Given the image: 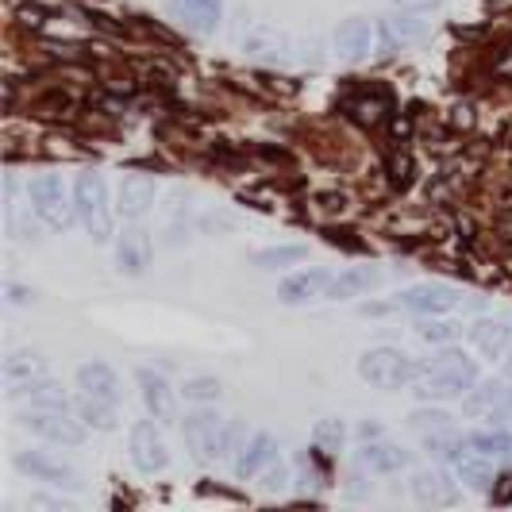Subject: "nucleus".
<instances>
[{
	"mask_svg": "<svg viewBox=\"0 0 512 512\" xmlns=\"http://www.w3.org/2000/svg\"><path fill=\"white\" fill-rule=\"evenodd\" d=\"M478 385V366L470 355H462L459 347H443L436 359H428L416 374V393L420 397H436V401H447V397H462Z\"/></svg>",
	"mask_w": 512,
	"mask_h": 512,
	"instance_id": "1",
	"label": "nucleus"
},
{
	"mask_svg": "<svg viewBox=\"0 0 512 512\" xmlns=\"http://www.w3.org/2000/svg\"><path fill=\"white\" fill-rule=\"evenodd\" d=\"M27 208L43 228L51 231H66L77 216V201L54 174H39V178L27 181Z\"/></svg>",
	"mask_w": 512,
	"mask_h": 512,
	"instance_id": "2",
	"label": "nucleus"
},
{
	"mask_svg": "<svg viewBox=\"0 0 512 512\" xmlns=\"http://www.w3.org/2000/svg\"><path fill=\"white\" fill-rule=\"evenodd\" d=\"M416 374H420V366H416L401 347H370L359 359L362 382H370L374 389H385V393L412 385Z\"/></svg>",
	"mask_w": 512,
	"mask_h": 512,
	"instance_id": "3",
	"label": "nucleus"
},
{
	"mask_svg": "<svg viewBox=\"0 0 512 512\" xmlns=\"http://www.w3.org/2000/svg\"><path fill=\"white\" fill-rule=\"evenodd\" d=\"M74 201H77V216L85 220L89 235L104 243L112 235V212H108V185H104L101 174L85 170L74 178Z\"/></svg>",
	"mask_w": 512,
	"mask_h": 512,
	"instance_id": "4",
	"label": "nucleus"
},
{
	"mask_svg": "<svg viewBox=\"0 0 512 512\" xmlns=\"http://www.w3.org/2000/svg\"><path fill=\"white\" fill-rule=\"evenodd\" d=\"M470 301L462 297V289L447 282H420V285H409V289H401L397 293V301L389 308H405V312H416V316H451V312H459L466 308Z\"/></svg>",
	"mask_w": 512,
	"mask_h": 512,
	"instance_id": "5",
	"label": "nucleus"
},
{
	"mask_svg": "<svg viewBox=\"0 0 512 512\" xmlns=\"http://www.w3.org/2000/svg\"><path fill=\"white\" fill-rule=\"evenodd\" d=\"M31 436L58 443V447H77L85 443V420L74 409H31L27 416H20Z\"/></svg>",
	"mask_w": 512,
	"mask_h": 512,
	"instance_id": "6",
	"label": "nucleus"
},
{
	"mask_svg": "<svg viewBox=\"0 0 512 512\" xmlns=\"http://www.w3.org/2000/svg\"><path fill=\"white\" fill-rule=\"evenodd\" d=\"M128 451H131V462H135V470L139 474H162L166 470V462H170V451H166V439L158 432V424L151 420H135L128 432Z\"/></svg>",
	"mask_w": 512,
	"mask_h": 512,
	"instance_id": "7",
	"label": "nucleus"
},
{
	"mask_svg": "<svg viewBox=\"0 0 512 512\" xmlns=\"http://www.w3.org/2000/svg\"><path fill=\"white\" fill-rule=\"evenodd\" d=\"M224 432V420L212 409H197L181 420V436H185V447L193 451L197 462H212L216 459V439Z\"/></svg>",
	"mask_w": 512,
	"mask_h": 512,
	"instance_id": "8",
	"label": "nucleus"
},
{
	"mask_svg": "<svg viewBox=\"0 0 512 512\" xmlns=\"http://www.w3.org/2000/svg\"><path fill=\"white\" fill-rule=\"evenodd\" d=\"M466 339L474 343L478 355H486V359H505L512 351V320H505V316H482V320H474V324L466 328Z\"/></svg>",
	"mask_w": 512,
	"mask_h": 512,
	"instance_id": "9",
	"label": "nucleus"
},
{
	"mask_svg": "<svg viewBox=\"0 0 512 512\" xmlns=\"http://www.w3.org/2000/svg\"><path fill=\"white\" fill-rule=\"evenodd\" d=\"M278 459V439L270 436V432H255V436L247 439L243 447H239V455L231 462V470H235V478H258V474H266L270 466Z\"/></svg>",
	"mask_w": 512,
	"mask_h": 512,
	"instance_id": "10",
	"label": "nucleus"
},
{
	"mask_svg": "<svg viewBox=\"0 0 512 512\" xmlns=\"http://www.w3.org/2000/svg\"><path fill=\"white\" fill-rule=\"evenodd\" d=\"M0 374H4V385H8V397L16 401L24 389L47 378V359L35 355V351H12L0 366Z\"/></svg>",
	"mask_w": 512,
	"mask_h": 512,
	"instance_id": "11",
	"label": "nucleus"
},
{
	"mask_svg": "<svg viewBox=\"0 0 512 512\" xmlns=\"http://www.w3.org/2000/svg\"><path fill=\"white\" fill-rule=\"evenodd\" d=\"M332 278L328 270H301V274H289L282 285H278V297L285 305H312V301H324L328 289H332Z\"/></svg>",
	"mask_w": 512,
	"mask_h": 512,
	"instance_id": "12",
	"label": "nucleus"
},
{
	"mask_svg": "<svg viewBox=\"0 0 512 512\" xmlns=\"http://www.w3.org/2000/svg\"><path fill=\"white\" fill-rule=\"evenodd\" d=\"M359 466L362 470H370V474H401V470H409V451L405 447H397V443H389V439H362L359 447Z\"/></svg>",
	"mask_w": 512,
	"mask_h": 512,
	"instance_id": "13",
	"label": "nucleus"
},
{
	"mask_svg": "<svg viewBox=\"0 0 512 512\" xmlns=\"http://www.w3.org/2000/svg\"><path fill=\"white\" fill-rule=\"evenodd\" d=\"M378 27H382L385 47H412V43H424V39L432 35V24H428V20H420L412 8H401V12L385 16Z\"/></svg>",
	"mask_w": 512,
	"mask_h": 512,
	"instance_id": "14",
	"label": "nucleus"
},
{
	"mask_svg": "<svg viewBox=\"0 0 512 512\" xmlns=\"http://www.w3.org/2000/svg\"><path fill=\"white\" fill-rule=\"evenodd\" d=\"M409 489H412V497H416V505H428V509L455 505V501H459V489H455V482H451L443 470H416Z\"/></svg>",
	"mask_w": 512,
	"mask_h": 512,
	"instance_id": "15",
	"label": "nucleus"
},
{
	"mask_svg": "<svg viewBox=\"0 0 512 512\" xmlns=\"http://www.w3.org/2000/svg\"><path fill=\"white\" fill-rule=\"evenodd\" d=\"M16 470H20V474H31L35 482H51V486H77L74 466L51 459V455H43V451H20V455H16Z\"/></svg>",
	"mask_w": 512,
	"mask_h": 512,
	"instance_id": "16",
	"label": "nucleus"
},
{
	"mask_svg": "<svg viewBox=\"0 0 512 512\" xmlns=\"http://www.w3.org/2000/svg\"><path fill=\"white\" fill-rule=\"evenodd\" d=\"M382 39V27L370 24L366 16H351V20H343L339 31H335V47L343 54H351V58H362V54H370V47Z\"/></svg>",
	"mask_w": 512,
	"mask_h": 512,
	"instance_id": "17",
	"label": "nucleus"
},
{
	"mask_svg": "<svg viewBox=\"0 0 512 512\" xmlns=\"http://www.w3.org/2000/svg\"><path fill=\"white\" fill-rule=\"evenodd\" d=\"M139 397H143V405L151 412L154 420H174V389L170 382L162 378V374H154V370H139Z\"/></svg>",
	"mask_w": 512,
	"mask_h": 512,
	"instance_id": "18",
	"label": "nucleus"
},
{
	"mask_svg": "<svg viewBox=\"0 0 512 512\" xmlns=\"http://www.w3.org/2000/svg\"><path fill=\"white\" fill-rule=\"evenodd\" d=\"M154 197H158V181L147 178V174H128L120 181V212L128 220H139L154 205Z\"/></svg>",
	"mask_w": 512,
	"mask_h": 512,
	"instance_id": "19",
	"label": "nucleus"
},
{
	"mask_svg": "<svg viewBox=\"0 0 512 512\" xmlns=\"http://www.w3.org/2000/svg\"><path fill=\"white\" fill-rule=\"evenodd\" d=\"M77 389L85 397H104V401H120V378L108 362H85L77 370Z\"/></svg>",
	"mask_w": 512,
	"mask_h": 512,
	"instance_id": "20",
	"label": "nucleus"
},
{
	"mask_svg": "<svg viewBox=\"0 0 512 512\" xmlns=\"http://www.w3.org/2000/svg\"><path fill=\"white\" fill-rule=\"evenodd\" d=\"M116 262L124 274H143L147 262H151V239L143 228H128L116 243Z\"/></svg>",
	"mask_w": 512,
	"mask_h": 512,
	"instance_id": "21",
	"label": "nucleus"
},
{
	"mask_svg": "<svg viewBox=\"0 0 512 512\" xmlns=\"http://www.w3.org/2000/svg\"><path fill=\"white\" fill-rule=\"evenodd\" d=\"M451 466H455V474H459V482L466 489L489 493L493 482H497V478H493V459H489V455H478V451H470V447H466Z\"/></svg>",
	"mask_w": 512,
	"mask_h": 512,
	"instance_id": "22",
	"label": "nucleus"
},
{
	"mask_svg": "<svg viewBox=\"0 0 512 512\" xmlns=\"http://www.w3.org/2000/svg\"><path fill=\"white\" fill-rule=\"evenodd\" d=\"M378 285H382V274H378V270H370V266H351V270H343V274H335L332 278L328 301L362 297V293H370V289H378Z\"/></svg>",
	"mask_w": 512,
	"mask_h": 512,
	"instance_id": "23",
	"label": "nucleus"
},
{
	"mask_svg": "<svg viewBox=\"0 0 512 512\" xmlns=\"http://www.w3.org/2000/svg\"><path fill=\"white\" fill-rule=\"evenodd\" d=\"M505 393H509V378L505 382H478L466 393V412L493 420V412H505Z\"/></svg>",
	"mask_w": 512,
	"mask_h": 512,
	"instance_id": "24",
	"label": "nucleus"
},
{
	"mask_svg": "<svg viewBox=\"0 0 512 512\" xmlns=\"http://www.w3.org/2000/svg\"><path fill=\"white\" fill-rule=\"evenodd\" d=\"M74 412L85 420V428H93V432H112L116 428V401H104V397H85L81 393V401L74 405Z\"/></svg>",
	"mask_w": 512,
	"mask_h": 512,
	"instance_id": "25",
	"label": "nucleus"
},
{
	"mask_svg": "<svg viewBox=\"0 0 512 512\" xmlns=\"http://www.w3.org/2000/svg\"><path fill=\"white\" fill-rule=\"evenodd\" d=\"M170 8L197 31H212L220 24V0H170Z\"/></svg>",
	"mask_w": 512,
	"mask_h": 512,
	"instance_id": "26",
	"label": "nucleus"
},
{
	"mask_svg": "<svg viewBox=\"0 0 512 512\" xmlns=\"http://www.w3.org/2000/svg\"><path fill=\"white\" fill-rule=\"evenodd\" d=\"M416 335H420L424 343H432V347H447V343H455L462 335V324L451 320V316H424Z\"/></svg>",
	"mask_w": 512,
	"mask_h": 512,
	"instance_id": "27",
	"label": "nucleus"
},
{
	"mask_svg": "<svg viewBox=\"0 0 512 512\" xmlns=\"http://www.w3.org/2000/svg\"><path fill=\"white\" fill-rule=\"evenodd\" d=\"M424 447H428V455H436V459L455 462L462 451H466V436H455L451 428H436V432H424Z\"/></svg>",
	"mask_w": 512,
	"mask_h": 512,
	"instance_id": "28",
	"label": "nucleus"
},
{
	"mask_svg": "<svg viewBox=\"0 0 512 512\" xmlns=\"http://www.w3.org/2000/svg\"><path fill=\"white\" fill-rule=\"evenodd\" d=\"M466 447L470 451H478V455H489V459H505L512 455V436L509 432H474V436H466Z\"/></svg>",
	"mask_w": 512,
	"mask_h": 512,
	"instance_id": "29",
	"label": "nucleus"
},
{
	"mask_svg": "<svg viewBox=\"0 0 512 512\" xmlns=\"http://www.w3.org/2000/svg\"><path fill=\"white\" fill-rule=\"evenodd\" d=\"M308 258V247H266L255 255L258 270H285V266H297Z\"/></svg>",
	"mask_w": 512,
	"mask_h": 512,
	"instance_id": "30",
	"label": "nucleus"
},
{
	"mask_svg": "<svg viewBox=\"0 0 512 512\" xmlns=\"http://www.w3.org/2000/svg\"><path fill=\"white\" fill-rule=\"evenodd\" d=\"M343 439H347V428H343L339 420H320V424L312 428V443H316V451H324V455H335V451L343 447Z\"/></svg>",
	"mask_w": 512,
	"mask_h": 512,
	"instance_id": "31",
	"label": "nucleus"
},
{
	"mask_svg": "<svg viewBox=\"0 0 512 512\" xmlns=\"http://www.w3.org/2000/svg\"><path fill=\"white\" fill-rule=\"evenodd\" d=\"M181 393H185V401H197V405H208V401H220V382L216 378H189V382L181 385Z\"/></svg>",
	"mask_w": 512,
	"mask_h": 512,
	"instance_id": "32",
	"label": "nucleus"
},
{
	"mask_svg": "<svg viewBox=\"0 0 512 512\" xmlns=\"http://www.w3.org/2000/svg\"><path fill=\"white\" fill-rule=\"evenodd\" d=\"M347 108H351V116H355L359 124H382L389 104H385V97H362V101H351Z\"/></svg>",
	"mask_w": 512,
	"mask_h": 512,
	"instance_id": "33",
	"label": "nucleus"
},
{
	"mask_svg": "<svg viewBox=\"0 0 512 512\" xmlns=\"http://www.w3.org/2000/svg\"><path fill=\"white\" fill-rule=\"evenodd\" d=\"M247 51H255V54H274V51H282V35H274L270 27H255L247 39Z\"/></svg>",
	"mask_w": 512,
	"mask_h": 512,
	"instance_id": "34",
	"label": "nucleus"
},
{
	"mask_svg": "<svg viewBox=\"0 0 512 512\" xmlns=\"http://www.w3.org/2000/svg\"><path fill=\"white\" fill-rule=\"evenodd\" d=\"M243 439V432H239V424H224V432H220V439H216V459L224 462V459H231L235 462V455H239V443Z\"/></svg>",
	"mask_w": 512,
	"mask_h": 512,
	"instance_id": "35",
	"label": "nucleus"
},
{
	"mask_svg": "<svg viewBox=\"0 0 512 512\" xmlns=\"http://www.w3.org/2000/svg\"><path fill=\"white\" fill-rule=\"evenodd\" d=\"M20 20H24V27H35V31H43V27L51 24V20H62L54 8H43V4H24L20 8Z\"/></svg>",
	"mask_w": 512,
	"mask_h": 512,
	"instance_id": "36",
	"label": "nucleus"
},
{
	"mask_svg": "<svg viewBox=\"0 0 512 512\" xmlns=\"http://www.w3.org/2000/svg\"><path fill=\"white\" fill-rule=\"evenodd\" d=\"M412 424L424 428V432H436V428H451V416L443 409H416L412 412Z\"/></svg>",
	"mask_w": 512,
	"mask_h": 512,
	"instance_id": "37",
	"label": "nucleus"
},
{
	"mask_svg": "<svg viewBox=\"0 0 512 512\" xmlns=\"http://www.w3.org/2000/svg\"><path fill=\"white\" fill-rule=\"evenodd\" d=\"M489 501H493V505H509V501H512V474H501V478L493 482V489H489Z\"/></svg>",
	"mask_w": 512,
	"mask_h": 512,
	"instance_id": "38",
	"label": "nucleus"
},
{
	"mask_svg": "<svg viewBox=\"0 0 512 512\" xmlns=\"http://www.w3.org/2000/svg\"><path fill=\"white\" fill-rule=\"evenodd\" d=\"M4 293H8V305H31V289H24V285H16V282H4Z\"/></svg>",
	"mask_w": 512,
	"mask_h": 512,
	"instance_id": "39",
	"label": "nucleus"
},
{
	"mask_svg": "<svg viewBox=\"0 0 512 512\" xmlns=\"http://www.w3.org/2000/svg\"><path fill=\"white\" fill-rule=\"evenodd\" d=\"M285 482H289V470H285V466H270V470H266V482H262V486H266V489H282Z\"/></svg>",
	"mask_w": 512,
	"mask_h": 512,
	"instance_id": "40",
	"label": "nucleus"
},
{
	"mask_svg": "<svg viewBox=\"0 0 512 512\" xmlns=\"http://www.w3.org/2000/svg\"><path fill=\"white\" fill-rule=\"evenodd\" d=\"M393 181H397L401 189L412 181V162H409V158H397V162H393Z\"/></svg>",
	"mask_w": 512,
	"mask_h": 512,
	"instance_id": "41",
	"label": "nucleus"
},
{
	"mask_svg": "<svg viewBox=\"0 0 512 512\" xmlns=\"http://www.w3.org/2000/svg\"><path fill=\"white\" fill-rule=\"evenodd\" d=\"M401 8H412V12H428V8H439V0H393Z\"/></svg>",
	"mask_w": 512,
	"mask_h": 512,
	"instance_id": "42",
	"label": "nucleus"
},
{
	"mask_svg": "<svg viewBox=\"0 0 512 512\" xmlns=\"http://www.w3.org/2000/svg\"><path fill=\"white\" fill-rule=\"evenodd\" d=\"M362 439H382V424H359Z\"/></svg>",
	"mask_w": 512,
	"mask_h": 512,
	"instance_id": "43",
	"label": "nucleus"
}]
</instances>
